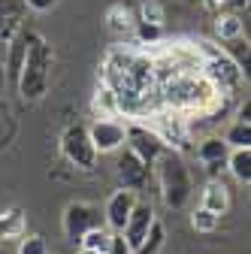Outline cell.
I'll use <instances>...</instances> for the list:
<instances>
[{
  "mask_svg": "<svg viewBox=\"0 0 251 254\" xmlns=\"http://www.w3.org/2000/svg\"><path fill=\"white\" fill-rule=\"evenodd\" d=\"M97 227H106L103 224V212L94 206V203H67L64 206V215H61V230H64V236L70 242H79L85 233L97 230Z\"/></svg>",
  "mask_w": 251,
  "mask_h": 254,
  "instance_id": "4",
  "label": "cell"
},
{
  "mask_svg": "<svg viewBox=\"0 0 251 254\" xmlns=\"http://www.w3.org/2000/svg\"><path fill=\"white\" fill-rule=\"evenodd\" d=\"M106 254H130V248H127V242L121 239V233H112V239H109V248H106Z\"/></svg>",
  "mask_w": 251,
  "mask_h": 254,
  "instance_id": "25",
  "label": "cell"
},
{
  "mask_svg": "<svg viewBox=\"0 0 251 254\" xmlns=\"http://www.w3.org/2000/svg\"><path fill=\"white\" fill-rule=\"evenodd\" d=\"M88 139L97 154H112V151L124 148V124H118L112 118H97L88 127Z\"/></svg>",
  "mask_w": 251,
  "mask_h": 254,
  "instance_id": "7",
  "label": "cell"
},
{
  "mask_svg": "<svg viewBox=\"0 0 251 254\" xmlns=\"http://www.w3.org/2000/svg\"><path fill=\"white\" fill-rule=\"evenodd\" d=\"M109 239H112V230H106V227H97V230H91V233H85V236L79 239V248H85V251H94V254H106V248H109Z\"/></svg>",
  "mask_w": 251,
  "mask_h": 254,
  "instance_id": "17",
  "label": "cell"
},
{
  "mask_svg": "<svg viewBox=\"0 0 251 254\" xmlns=\"http://www.w3.org/2000/svg\"><path fill=\"white\" fill-rule=\"evenodd\" d=\"M215 34L221 37L224 43L242 40V37H245V21H242V15H236V12H221V15L215 18Z\"/></svg>",
  "mask_w": 251,
  "mask_h": 254,
  "instance_id": "16",
  "label": "cell"
},
{
  "mask_svg": "<svg viewBox=\"0 0 251 254\" xmlns=\"http://www.w3.org/2000/svg\"><path fill=\"white\" fill-rule=\"evenodd\" d=\"M136 194L133 190H112L109 194V200H106V206H103V224H106V230H112V233H121L124 230V224H127V218H130V212H133V206H136Z\"/></svg>",
  "mask_w": 251,
  "mask_h": 254,
  "instance_id": "8",
  "label": "cell"
},
{
  "mask_svg": "<svg viewBox=\"0 0 251 254\" xmlns=\"http://www.w3.org/2000/svg\"><path fill=\"white\" fill-rule=\"evenodd\" d=\"M115 173H118V182H121V190H142L148 176H151V167H145L142 161H136V157L130 151H124L118 157V164H115Z\"/></svg>",
  "mask_w": 251,
  "mask_h": 254,
  "instance_id": "10",
  "label": "cell"
},
{
  "mask_svg": "<svg viewBox=\"0 0 251 254\" xmlns=\"http://www.w3.org/2000/svg\"><path fill=\"white\" fill-rule=\"evenodd\" d=\"M142 21L148 24H154V27H158L161 21H164V12H161V6L158 3H154V0H148V3H142Z\"/></svg>",
  "mask_w": 251,
  "mask_h": 254,
  "instance_id": "24",
  "label": "cell"
},
{
  "mask_svg": "<svg viewBox=\"0 0 251 254\" xmlns=\"http://www.w3.org/2000/svg\"><path fill=\"white\" fill-rule=\"evenodd\" d=\"M218 221H221V218H215L212 212H206V209H194L191 212V227L197 230V233H215L218 230Z\"/></svg>",
  "mask_w": 251,
  "mask_h": 254,
  "instance_id": "21",
  "label": "cell"
},
{
  "mask_svg": "<svg viewBox=\"0 0 251 254\" xmlns=\"http://www.w3.org/2000/svg\"><path fill=\"white\" fill-rule=\"evenodd\" d=\"M21 236V212L9 209V212H0V239H12Z\"/></svg>",
  "mask_w": 251,
  "mask_h": 254,
  "instance_id": "19",
  "label": "cell"
},
{
  "mask_svg": "<svg viewBox=\"0 0 251 254\" xmlns=\"http://www.w3.org/2000/svg\"><path fill=\"white\" fill-rule=\"evenodd\" d=\"M109 24H112V30H130L133 27V18H130L127 9L115 6V9H109Z\"/></svg>",
  "mask_w": 251,
  "mask_h": 254,
  "instance_id": "23",
  "label": "cell"
},
{
  "mask_svg": "<svg viewBox=\"0 0 251 254\" xmlns=\"http://www.w3.org/2000/svg\"><path fill=\"white\" fill-rule=\"evenodd\" d=\"M206 3H209V6H218V3H221V0H206Z\"/></svg>",
  "mask_w": 251,
  "mask_h": 254,
  "instance_id": "27",
  "label": "cell"
},
{
  "mask_svg": "<svg viewBox=\"0 0 251 254\" xmlns=\"http://www.w3.org/2000/svg\"><path fill=\"white\" fill-rule=\"evenodd\" d=\"M124 145H127V151L136 157V161H142L145 167H154V161L167 151L164 139L154 130H148V127H142V124L124 127Z\"/></svg>",
  "mask_w": 251,
  "mask_h": 254,
  "instance_id": "5",
  "label": "cell"
},
{
  "mask_svg": "<svg viewBox=\"0 0 251 254\" xmlns=\"http://www.w3.org/2000/svg\"><path fill=\"white\" fill-rule=\"evenodd\" d=\"M224 142H227V148H251V124L233 121L230 130L224 133Z\"/></svg>",
  "mask_w": 251,
  "mask_h": 254,
  "instance_id": "18",
  "label": "cell"
},
{
  "mask_svg": "<svg viewBox=\"0 0 251 254\" xmlns=\"http://www.w3.org/2000/svg\"><path fill=\"white\" fill-rule=\"evenodd\" d=\"M227 170L239 185H248L251 182V148H230Z\"/></svg>",
  "mask_w": 251,
  "mask_h": 254,
  "instance_id": "15",
  "label": "cell"
},
{
  "mask_svg": "<svg viewBox=\"0 0 251 254\" xmlns=\"http://www.w3.org/2000/svg\"><path fill=\"white\" fill-rule=\"evenodd\" d=\"M200 209L212 212L215 218L227 215V209H230V190H227V185L221 179H209L206 182L203 194H200Z\"/></svg>",
  "mask_w": 251,
  "mask_h": 254,
  "instance_id": "12",
  "label": "cell"
},
{
  "mask_svg": "<svg viewBox=\"0 0 251 254\" xmlns=\"http://www.w3.org/2000/svg\"><path fill=\"white\" fill-rule=\"evenodd\" d=\"M164 239H167V233H164V227H161V224H154V227L148 230V236H145V242H142L139 248H133L130 254H158V251L164 248Z\"/></svg>",
  "mask_w": 251,
  "mask_h": 254,
  "instance_id": "20",
  "label": "cell"
},
{
  "mask_svg": "<svg viewBox=\"0 0 251 254\" xmlns=\"http://www.w3.org/2000/svg\"><path fill=\"white\" fill-rule=\"evenodd\" d=\"M61 154L64 161L82 173H91L97 167V151H94L91 139H88V127L82 124H70L64 133H61Z\"/></svg>",
  "mask_w": 251,
  "mask_h": 254,
  "instance_id": "3",
  "label": "cell"
},
{
  "mask_svg": "<svg viewBox=\"0 0 251 254\" xmlns=\"http://www.w3.org/2000/svg\"><path fill=\"white\" fill-rule=\"evenodd\" d=\"M27 6H34V9H52L55 6V0H24Z\"/></svg>",
  "mask_w": 251,
  "mask_h": 254,
  "instance_id": "26",
  "label": "cell"
},
{
  "mask_svg": "<svg viewBox=\"0 0 251 254\" xmlns=\"http://www.w3.org/2000/svg\"><path fill=\"white\" fill-rule=\"evenodd\" d=\"M52 67H55V49L30 30V43H27V55H24V64H21V73H18V94L21 100L27 103H37L46 97L49 91V82H52Z\"/></svg>",
  "mask_w": 251,
  "mask_h": 254,
  "instance_id": "1",
  "label": "cell"
},
{
  "mask_svg": "<svg viewBox=\"0 0 251 254\" xmlns=\"http://www.w3.org/2000/svg\"><path fill=\"white\" fill-rule=\"evenodd\" d=\"M209 79H212V88H218V85H224V88H233V85H239V79H242V70L236 67V64L224 55V58H215V61H209Z\"/></svg>",
  "mask_w": 251,
  "mask_h": 254,
  "instance_id": "14",
  "label": "cell"
},
{
  "mask_svg": "<svg viewBox=\"0 0 251 254\" xmlns=\"http://www.w3.org/2000/svg\"><path fill=\"white\" fill-rule=\"evenodd\" d=\"M200 88H206V82H197V79H176L173 85H167V100L173 106H197L203 100Z\"/></svg>",
  "mask_w": 251,
  "mask_h": 254,
  "instance_id": "13",
  "label": "cell"
},
{
  "mask_svg": "<svg viewBox=\"0 0 251 254\" xmlns=\"http://www.w3.org/2000/svg\"><path fill=\"white\" fill-rule=\"evenodd\" d=\"M21 12H24L21 0H0V70H3V58H6L9 43L21 30Z\"/></svg>",
  "mask_w": 251,
  "mask_h": 254,
  "instance_id": "9",
  "label": "cell"
},
{
  "mask_svg": "<svg viewBox=\"0 0 251 254\" xmlns=\"http://www.w3.org/2000/svg\"><path fill=\"white\" fill-rule=\"evenodd\" d=\"M154 224H158V218H154L151 203L136 200V206H133V212H130V218H127V224H124V230H121V239L127 242V248L133 251V248H139V245L145 242V236H148V230H151Z\"/></svg>",
  "mask_w": 251,
  "mask_h": 254,
  "instance_id": "6",
  "label": "cell"
},
{
  "mask_svg": "<svg viewBox=\"0 0 251 254\" xmlns=\"http://www.w3.org/2000/svg\"><path fill=\"white\" fill-rule=\"evenodd\" d=\"M18 254H49V245H46V239L40 233H30V236H21Z\"/></svg>",
  "mask_w": 251,
  "mask_h": 254,
  "instance_id": "22",
  "label": "cell"
},
{
  "mask_svg": "<svg viewBox=\"0 0 251 254\" xmlns=\"http://www.w3.org/2000/svg\"><path fill=\"white\" fill-rule=\"evenodd\" d=\"M76 254H94V251H85V248H79V251H76Z\"/></svg>",
  "mask_w": 251,
  "mask_h": 254,
  "instance_id": "28",
  "label": "cell"
},
{
  "mask_svg": "<svg viewBox=\"0 0 251 254\" xmlns=\"http://www.w3.org/2000/svg\"><path fill=\"white\" fill-rule=\"evenodd\" d=\"M227 154H230V148H227V142H224L221 136H209V139H203L200 148H197V157L203 161L209 179H218V176L227 170Z\"/></svg>",
  "mask_w": 251,
  "mask_h": 254,
  "instance_id": "11",
  "label": "cell"
},
{
  "mask_svg": "<svg viewBox=\"0 0 251 254\" xmlns=\"http://www.w3.org/2000/svg\"><path fill=\"white\" fill-rule=\"evenodd\" d=\"M154 176H158L161 197L170 209H185L194 197V179L191 167L185 164V157L179 151H164L154 161Z\"/></svg>",
  "mask_w": 251,
  "mask_h": 254,
  "instance_id": "2",
  "label": "cell"
},
{
  "mask_svg": "<svg viewBox=\"0 0 251 254\" xmlns=\"http://www.w3.org/2000/svg\"><path fill=\"white\" fill-rule=\"evenodd\" d=\"M0 254H3V248H0Z\"/></svg>",
  "mask_w": 251,
  "mask_h": 254,
  "instance_id": "29",
  "label": "cell"
}]
</instances>
